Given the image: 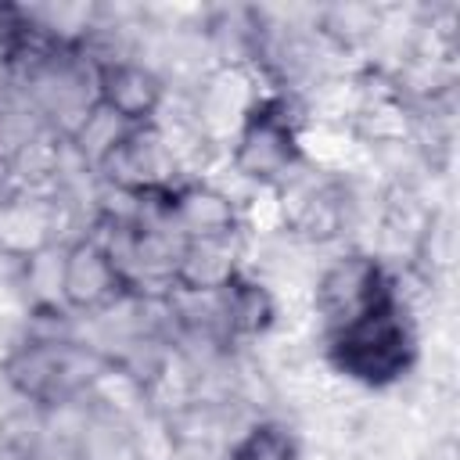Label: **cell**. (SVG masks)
<instances>
[{
	"label": "cell",
	"mask_w": 460,
	"mask_h": 460,
	"mask_svg": "<svg viewBox=\"0 0 460 460\" xmlns=\"http://www.w3.org/2000/svg\"><path fill=\"white\" fill-rule=\"evenodd\" d=\"M406 352H410V334H406L392 298L334 331L338 367L370 385H381V381H392L395 374H402Z\"/></svg>",
	"instance_id": "6da1fadb"
},
{
	"label": "cell",
	"mask_w": 460,
	"mask_h": 460,
	"mask_svg": "<svg viewBox=\"0 0 460 460\" xmlns=\"http://www.w3.org/2000/svg\"><path fill=\"white\" fill-rule=\"evenodd\" d=\"M104 108L122 122H144L158 104V83L140 65H108L101 75Z\"/></svg>",
	"instance_id": "8992f818"
},
{
	"label": "cell",
	"mask_w": 460,
	"mask_h": 460,
	"mask_svg": "<svg viewBox=\"0 0 460 460\" xmlns=\"http://www.w3.org/2000/svg\"><path fill=\"white\" fill-rule=\"evenodd\" d=\"M176 223L194 241H223L226 230L234 226V208L223 194L194 187V190L176 198Z\"/></svg>",
	"instance_id": "52a82bcc"
},
{
	"label": "cell",
	"mask_w": 460,
	"mask_h": 460,
	"mask_svg": "<svg viewBox=\"0 0 460 460\" xmlns=\"http://www.w3.org/2000/svg\"><path fill=\"white\" fill-rule=\"evenodd\" d=\"M295 158V147H291V129L288 122L277 115V111H255L244 129H241V140H237V162L248 176H259V180H270V176H280Z\"/></svg>",
	"instance_id": "277c9868"
},
{
	"label": "cell",
	"mask_w": 460,
	"mask_h": 460,
	"mask_svg": "<svg viewBox=\"0 0 460 460\" xmlns=\"http://www.w3.org/2000/svg\"><path fill=\"white\" fill-rule=\"evenodd\" d=\"M234 460H295V446H291L288 431L262 424V428L248 431V438L234 449Z\"/></svg>",
	"instance_id": "ba28073f"
},
{
	"label": "cell",
	"mask_w": 460,
	"mask_h": 460,
	"mask_svg": "<svg viewBox=\"0 0 460 460\" xmlns=\"http://www.w3.org/2000/svg\"><path fill=\"white\" fill-rule=\"evenodd\" d=\"M14 377H22L25 392L47 399V395H65V392L79 388L90 374H86V356H79L75 349H65L58 341V345L29 349L22 356V367Z\"/></svg>",
	"instance_id": "5b68a950"
},
{
	"label": "cell",
	"mask_w": 460,
	"mask_h": 460,
	"mask_svg": "<svg viewBox=\"0 0 460 460\" xmlns=\"http://www.w3.org/2000/svg\"><path fill=\"white\" fill-rule=\"evenodd\" d=\"M25 460H83V453L68 438H43L25 453Z\"/></svg>",
	"instance_id": "9c48e42d"
},
{
	"label": "cell",
	"mask_w": 460,
	"mask_h": 460,
	"mask_svg": "<svg viewBox=\"0 0 460 460\" xmlns=\"http://www.w3.org/2000/svg\"><path fill=\"white\" fill-rule=\"evenodd\" d=\"M119 288V266L111 259L108 248L93 244V241H79L75 248L65 252L61 270H58V291L79 305V309H93L101 302H108Z\"/></svg>",
	"instance_id": "3957f363"
},
{
	"label": "cell",
	"mask_w": 460,
	"mask_h": 460,
	"mask_svg": "<svg viewBox=\"0 0 460 460\" xmlns=\"http://www.w3.org/2000/svg\"><path fill=\"white\" fill-rule=\"evenodd\" d=\"M388 298L392 295H388V284H385L377 262H370L363 255L341 259L334 270H327V277L320 284V309L334 331L352 323L356 316L370 313L374 305H381Z\"/></svg>",
	"instance_id": "7a4b0ae2"
}]
</instances>
